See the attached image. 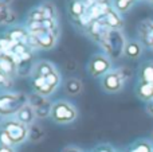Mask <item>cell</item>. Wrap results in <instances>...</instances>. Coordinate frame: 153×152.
Segmentation results:
<instances>
[{"mask_svg": "<svg viewBox=\"0 0 153 152\" xmlns=\"http://www.w3.org/2000/svg\"><path fill=\"white\" fill-rule=\"evenodd\" d=\"M26 104H28V96L22 92H4L0 94V116L12 117Z\"/></svg>", "mask_w": 153, "mask_h": 152, "instance_id": "1", "label": "cell"}, {"mask_svg": "<svg viewBox=\"0 0 153 152\" xmlns=\"http://www.w3.org/2000/svg\"><path fill=\"white\" fill-rule=\"evenodd\" d=\"M51 120L56 124H70L76 120L78 117V109L69 101L59 100L53 104V110H51Z\"/></svg>", "mask_w": 153, "mask_h": 152, "instance_id": "2", "label": "cell"}, {"mask_svg": "<svg viewBox=\"0 0 153 152\" xmlns=\"http://www.w3.org/2000/svg\"><path fill=\"white\" fill-rule=\"evenodd\" d=\"M100 45L103 48L106 55L117 59L124 54L126 43H125L124 37L120 32V30H110V32L106 35V38L101 40Z\"/></svg>", "mask_w": 153, "mask_h": 152, "instance_id": "3", "label": "cell"}, {"mask_svg": "<svg viewBox=\"0 0 153 152\" xmlns=\"http://www.w3.org/2000/svg\"><path fill=\"white\" fill-rule=\"evenodd\" d=\"M0 129L8 135V137L12 142V145L23 144L26 140H28V127L22 124L16 118H12V117L5 118L3 121Z\"/></svg>", "mask_w": 153, "mask_h": 152, "instance_id": "4", "label": "cell"}, {"mask_svg": "<svg viewBox=\"0 0 153 152\" xmlns=\"http://www.w3.org/2000/svg\"><path fill=\"white\" fill-rule=\"evenodd\" d=\"M111 70V61L106 54H95L87 63V72L91 77H103Z\"/></svg>", "mask_w": 153, "mask_h": 152, "instance_id": "5", "label": "cell"}, {"mask_svg": "<svg viewBox=\"0 0 153 152\" xmlns=\"http://www.w3.org/2000/svg\"><path fill=\"white\" fill-rule=\"evenodd\" d=\"M125 80L121 75L120 70H110L101 80V86L106 93H118L124 88Z\"/></svg>", "mask_w": 153, "mask_h": 152, "instance_id": "6", "label": "cell"}, {"mask_svg": "<svg viewBox=\"0 0 153 152\" xmlns=\"http://www.w3.org/2000/svg\"><path fill=\"white\" fill-rule=\"evenodd\" d=\"M86 30L90 37L98 43H100L103 38H106V35L110 32V28H109L102 20H93Z\"/></svg>", "mask_w": 153, "mask_h": 152, "instance_id": "7", "label": "cell"}, {"mask_svg": "<svg viewBox=\"0 0 153 152\" xmlns=\"http://www.w3.org/2000/svg\"><path fill=\"white\" fill-rule=\"evenodd\" d=\"M15 118L19 120L22 124L30 127L35 123V118H36V115H35V109L31 107L30 104H26L18 113L15 115Z\"/></svg>", "mask_w": 153, "mask_h": 152, "instance_id": "8", "label": "cell"}, {"mask_svg": "<svg viewBox=\"0 0 153 152\" xmlns=\"http://www.w3.org/2000/svg\"><path fill=\"white\" fill-rule=\"evenodd\" d=\"M63 90H65V93L69 94V96H78V94H81L82 90H83V83H82V81L78 80V78L70 77L63 82Z\"/></svg>", "mask_w": 153, "mask_h": 152, "instance_id": "9", "label": "cell"}, {"mask_svg": "<svg viewBox=\"0 0 153 152\" xmlns=\"http://www.w3.org/2000/svg\"><path fill=\"white\" fill-rule=\"evenodd\" d=\"M55 66L48 61H40L32 67L31 75L32 77H47L48 74L55 72Z\"/></svg>", "mask_w": 153, "mask_h": 152, "instance_id": "10", "label": "cell"}, {"mask_svg": "<svg viewBox=\"0 0 153 152\" xmlns=\"http://www.w3.org/2000/svg\"><path fill=\"white\" fill-rule=\"evenodd\" d=\"M36 38H38V42H39V47L42 50H51V48H54L56 45V40H58V35L51 34V32H47V31H43Z\"/></svg>", "mask_w": 153, "mask_h": 152, "instance_id": "11", "label": "cell"}, {"mask_svg": "<svg viewBox=\"0 0 153 152\" xmlns=\"http://www.w3.org/2000/svg\"><path fill=\"white\" fill-rule=\"evenodd\" d=\"M101 20H102L110 30H120L122 27V18L116 11V8H113L109 13H106Z\"/></svg>", "mask_w": 153, "mask_h": 152, "instance_id": "12", "label": "cell"}, {"mask_svg": "<svg viewBox=\"0 0 153 152\" xmlns=\"http://www.w3.org/2000/svg\"><path fill=\"white\" fill-rule=\"evenodd\" d=\"M136 93H137V97L143 101H152L153 100V83H148V82H143L140 81L136 88Z\"/></svg>", "mask_w": 153, "mask_h": 152, "instance_id": "13", "label": "cell"}, {"mask_svg": "<svg viewBox=\"0 0 153 152\" xmlns=\"http://www.w3.org/2000/svg\"><path fill=\"white\" fill-rule=\"evenodd\" d=\"M143 53V45L137 40H130V42H126V46H125L124 50V55L128 57L130 59H137L138 57Z\"/></svg>", "mask_w": 153, "mask_h": 152, "instance_id": "14", "label": "cell"}, {"mask_svg": "<svg viewBox=\"0 0 153 152\" xmlns=\"http://www.w3.org/2000/svg\"><path fill=\"white\" fill-rule=\"evenodd\" d=\"M46 131L43 129V127L38 125V124H32L28 127V140L31 143H39L45 139Z\"/></svg>", "mask_w": 153, "mask_h": 152, "instance_id": "15", "label": "cell"}, {"mask_svg": "<svg viewBox=\"0 0 153 152\" xmlns=\"http://www.w3.org/2000/svg\"><path fill=\"white\" fill-rule=\"evenodd\" d=\"M0 70H1L7 77H11V75L18 70V66H16L15 62L11 59L10 55H4L0 58Z\"/></svg>", "mask_w": 153, "mask_h": 152, "instance_id": "16", "label": "cell"}, {"mask_svg": "<svg viewBox=\"0 0 153 152\" xmlns=\"http://www.w3.org/2000/svg\"><path fill=\"white\" fill-rule=\"evenodd\" d=\"M140 81L153 83V62H145L140 69Z\"/></svg>", "mask_w": 153, "mask_h": 152, "instance_id": "17", "label": "cell"}, {"mask_svg": "<svg viewBox=\"0 0 153 152\" xmlns=\"http://www.w3.org/2000/svg\"><path fill=\"white\" fill-rule=\"evenodd\" d=\"M86 8H85V5L82 4L81 0H71V1L69 3V12L71 16H74L75 19H78L79 16H82L85 12H86Z\"/></svg>", "mask_w": 153, "mask_h": 152, "instance_id": "18", "label": "cell"}, {"mask_svg": "<svg viewBox=\"0 0 153 152\" xmlns=\"http://www.w3.org/2000/svg\"><path fill=\"white\" fill-rule=\"evenodd\" d=\"M39 10L43 12L45 19H55L56 20V15H58V11H56L55 5L53 3H43V4L38 5Z\"/></svg>", "mask_w": 153, "mask_h": 152, "instance_id": "19", "label": "cell"}, {"mask_svg": "<svg viewBox=\"0 0 153 152\" xmlns=\"http://www.w3.org/2000/svg\"><path fill=\"white\" fill-rule=\"evenodd\" d=\"M129 152H153V145L148 140H140L129 148Z\"/></svg>", "mask_w": 153, "mask_h": 152, "instance_id": "20", "label": "cell"}, {"mask_svg": "<svg viewBox=\"0 0 153 152\" xmlns=\"http://www.w3.org/2000/svg\"><path fill=\"white\" fill-rule=\"evenodd\" d=\"M51 110H53V104H51V101H47L46 104H43L42 107H39V108L35 109L36 118H47V117H50Z\"/></svg>", "mask_w": 153, "mask_h": 152, "instance_id": "21", "label": "cell"}, {"mask_svg": "<svg viewBox=\"0 0 153 152\" xmlns=\"http://www.w3.org/2000/svg\"><path fill=\"white\" fill-rule=\"evenodd\" d=\"M12 12L13 11L10 8V5L3 3V1H0V24L8 26V19H10V16Z\"/></svg>", "mask_w": 153, "mask_h": 152, "instance_id": "22", "label": "cell"}, {"mask_svg": "<svg viewBox=\"0 0 153 152\" xmlns=\"http://www.w3.org/2000/svg\"><path fill=\"white\" fill-rule=\"evenodd\" d=\"M42 26L45 28V31L51 32V34L59 35V27H58V22L55 19H45L42 22Z\"/></svg>", "mask_w": 153, "mask_h": 152, "instance_id": "23", "label": "cell"}, {"mask_svg": "<svg viewBox=\"0 0 153 152\" xmlns=\"http://www.w3.org/2000/svg\"><path fill=\"white\" fill-rule=\"evenodd\" d=\"M27 20L43 22V20H45V15H43V12L39 10V7H35V8H32V10L28 12V15H27Z\"/></svg>", "mask_w": 153, "mask_h": 152, "instance_id": "24", "label": "cell"}, {"mask_svg": "<svg viewBox=\"0 0 153 152\" xmlns=\"http://www.w3.org/2000/svg\"><path fill=\"white\" fill-rule=\"evenodd\" d=\"M134 0H114V8L120 12H125L132 7V3Z\"/></svg>", "mask_w": 153, "mask_h": 152, "instance_id": "25", "label": "cell"}, {"mask_svg": "<svg viewBox=\"0 0 153 152\" xmlns=\"http://www.w3.org/2000/svg\"><path fill=\"white\" fill-rule=\"evenodd\" d=\"M0 144L8 145V147H13V145H12V142H11V139L8 137V135L5 133L4 131H1V129H0Z\"/></svg>", "mask_w": 153, "mask_h": 152, "instance_id": "26", "label": "cell"}, {"mask_svg": "<svg viewBox=\"0 0 153 152\" xmlns=\"http://www.w3.org/2000/svg\"><path fill=\"white\" fill-rule=\"evenodd\" d=\"M8 82H10V77H7V75L0 70V86H3V88H10Z\"/></svg>", "mask_w": 153, "mask_h": 152, "instance_id": "27", "label": "cell"}, {"mask_svg": "<svg viewBox=\"0 0 153 152\" xmlns=\"http://www.w3.org/2000/svg\"><path fill=\"white\" fill-rule=\"evenodd\" d=\"M93 152H114V150L110 147V145L105 144V145H100V147H97Z\"/></svg>", "mask_w": 153, "mask_h": 152, "instance_id": "28", "label": "cell"}, {"mask_svg": "<svg viewBox=\"0 0 153 152\" xmlns=\"http://www.w3.org/2000/svg\"><path fill=\"white\" fill-rule=\"evenodd\" d=\"M62 152H82V151L75 145H67V147H65L62 150Z\"/></svg>", "mask_w": 153, "mask_h": 152, "instance_id": "29", "label": "cell"}, {"mask_svg": "<svg viewBox=\"0 0 153 152\" xmlns=\"http://www.w3.org/2000/svg\"><path fill=\"white\" fill-rule=\"evenodd\" d=\"M81 1H82V4L85 5V8H86V10L91 8L93 5L95 4V0H81Z\"/></svg>", "mask_w": 153, "mask_h": 152, "instance_id": "30", "label": "cell"}, {"mask_svg": "<svg viewBox=\"0 0 153 152\" xmlns=\"http://www.w3.org/2000/svg\"><path fill=\"white\" fill-rule=\"evenodd\" d=\"M145 109H146V112H148V115L153 117V100L152 101H149V102H146Z\"/></svg>", "mask_w": 153, "mask_h": 152, "instance_id": "31", "label": "cell"}, {"mask_svg": "<svg viewBox=\"0 0 153 152\" xmlns=\"http://www.w3.org/2000/svg\"><path fill=\"white\" fill-rule=\"evenodd\" d=\"M0 152H15V148H13V147H8V145L0 144Z\"/></svg>", "mask_w": 153, "mask_h": 152, "instance_id": "32", "label": "cell"}, {"mask_svg": "<svg viewBox=\"0 0 153 152\" xmlns=\"http://www.w3.org/2000/svg\"><path fill=\"white\" fill-rule=\"evenodd\" d=\"M0 1H3V3H5V4H10V1H11V0H0Z\"/></svg>", "mask_w": 153, "mask_h": 152, "instance_id": "33", "label": "cell"}, {"mask_svg": "<svg viewBox=\"0 0 153 152\" xmlns=\"http://www.w3.org/2000/svg\"><path fill=\"white\" fill-rule=\"evenodd\" d=\"M1 124H3V120H1V116H0V127H1Z\"/></svg>", "mask_w": 153, "mask_h": 152, "instance_id": "34", "label": "cell"}, {"mask_svg": "<svg viewBox=\"0 0 153 152\" xmlns=\"http://www.w3.org/2000/svg\"><path fill=\"white\" fill-rule=\"evenodd\" d=\"M152 140H153V133H152Z\"/></svg>", "mask_w": 153, "mask_h": 152, "instance_id": "35", "label": "cell"}, {"mask_svg": "<svg viewBox=\"0 0 153 152\" xmlns=\"http://www.w3.org/2000/svg\"><path fill=\"white\" fill-rule=\"evenodd\" d=\"M152 4H153V0H152Z\"/></svg>", "mask_w": 153, "mask_h": 152, "instance_id": "36", "label": "cell"}, {"mask_svg": "<svg viewBox=\"0 0 153 152\" xmlns=\"http://www.w3.org/2000/svg\"><path fill=\"white\" fill-rule=\"evenodd\" d=\"M152 50H153V46H152Z\"/></svg>", "mask_w": 153, "mask_h": 152, "instance_id": "37", "label": "cell"}]
</instances>
